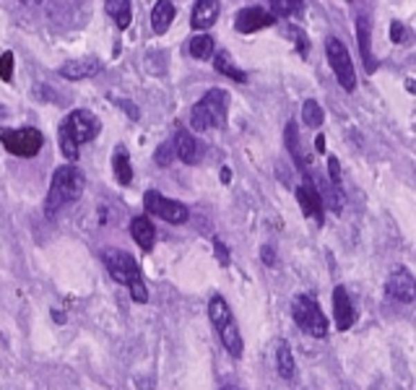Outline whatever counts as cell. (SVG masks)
Here are the masks:
<instances>
[{
	"instance_id": "1",
	"label": "cell",
	"mask_w": 416,
	"mask_h": 390,
	"mask_svg": "<svg viewBox=\"0 0 416 390\" xmlns=\"http://www.w3.org/2000/svg\"><path fill=\"white\" fill-rule=\"evenodd\" d=\"M102 130V122L94 112L89 109H73L68 118L63 120V125L57 130V143H60V151L65 159L75 162L78 159V146L81 143L94 141Z\"/></svg>"
},
{
	"instance_id": "2",
	"label": "cell",
	"mask_w": 416,
	"mask_h": 390,
	"mask_svg": "<svg viewBox=\"0 0 416 390\" xmlns=\"http://www.w3.org/2000/svg\"><path fill=\"white\" fill-rule=\"evenodd\" d=\"M84 172L68 164V167H60L57 172L53 174V183H50V193H47V201H44V214L47 216H55L60 208L75 203L81 193H84Z\"/></svg>"
},
{
	"instance_id": "3",
	"label": "cell",
	"mask_w": 416,
	"mask_h": 390,
	"mask_svg": "<svg viewBox=\"0 0 416 390\" xmlns=\"http://www.w3.org/2000/svg\"><path fill=\"white\" fill-rule=\"evenodd\" d=\"M229 115V94L224 89H208L190 112L192 130H219L226 125Z\"/></svg>"
},
{
	"instance_id": "4",
	"label": "cell",
	"mask_w": 416,
	"mask_h": 390,
	"mask_svg": "<svg viewBox=\"0 0 416 390\" xmlns=\"http://www.w3.org/2000/svg\"><path fill=\"white\" fill-rule=\"evenodd\" d=\"M291 315H294V320L297 325L312 338H325L328 336V320H325V315H323L320 304L315 297H309V294H299L294 297V302H291Z\"/></svg>"
},
{
	"instance_id": "5",
	"label": "cell",
	"mask_w": 416,
	"mask_h": 390,
	"mask_svg": "<svg viewBox=\"0 0 416 390\" xmlns=\"http://www.w3.org/2000/svg\"><path fill=\"white\" fill-rule=\"evenodd\" d=\"M0 143L16 156H37L44 146V136L37 128H0Z\"/></svg>"
},
{
	"instance_id": "6",
	"label": "cell",
	"mask_w": 416,
	"mask_h": 390,
	"mask_svg": "<svg viewBox=\"0 0 416 390\" xmlns=\"http://www.w3.org/2000/svg\"><path fill=\"white\" fill-rule=\"evenodd\" d=\"M102 258H105V266H107L109 276L118 284H123V286H133V284L143 281V279H141L138 263H136V258L128 255L125 250L107 248L102 252Z\"/></svg>"
},
{
	"instance_id": "7",
	"label": "cell",
	"mask_w": 416,
	"mask_h": 390,
	"mask_svg": "<svg viewBox=\"0 0 416 390\" xmlns=\"http://www.w3.org/2000/svg\"><path fill=\"white\" fill-rule=\"evenodd\" d=\"M325 55H328V63H331L333 73L338 78V84H341L346 91H354V89H356V71H354L352 55H349V50L343 47L341 39L328 37V42H325Z\"/></svg>"
},
{
	"instance_id": "8",
	"label": "cell",
	"mask_w": 416,
	"mask_h": 390,
	"mask_svg": "<svg viewBox=\"0 0 416 390\" xmlns=\"http://www.w3.org/2000/svg\"><path fill=\"white\" fill-rule=\"evenodd\" d=\"M143 206H146L149 214L164 219L167 224H185L188 216H190V211H188L185 203L172 201V198H164V195L156 193V190H149V193L143 195Z\"/></svg>"
},
{
	"instance_id": "9",
	"label": "cell",
	"mask_w": 416,
	"mask_h": 390,
	"mask_svg": "<svg viewBox=\"0 0 416 390\" xmlns=\"http://www.w3.org/2000/svg\"><path fill=\"white\" fill-rule=\"evenodd\" d=\"M388 294L398 299V302H414L416 299V281H414V273L408 271L406 266H398L393 268V273L388 276Z\"/></svg>"
},
{
	"instance_id": "10",
	"label": "cell",
	"mask_w": 416,
	"mask_h": 390,
	"mask_svg": "<svg viewBox=\"0 0 416 390\" xmlns=\"http://www.w3.org/2000/svg\"><path fill=\"white\" fill-rule=\"evenodd\" d=\"M297 201H299V208H302V214L307 219H312L318 227L323 224V219H325V208H323V195L320 190L315 187V185L309 183H302L297 187Z\"/></svg>"
},
{
	"instance_id": "11",
	"label": "cell",
	"mask_w": 416,
	"mask_h": 390,
	"mask_svg": "<svg viewBox=\"0 0 416 390\" xmlns=\"http://www.w3.org/2000/svg\"><path fill=\"white\" fill-rule=\"evenodd\" d=\"M276 24V16L271 11H263V8H245V11L237 13L235 19V29L239 34H253V32H260V29H268V26H273Z\"/></svg>"
},
{
	"instance_id": "12",
	"label": "cell",
	"mask_w": 416,
	"mask_h": 390,
	"mask_svg": "<svg viewBox=\"0 0 416 390\" xmlns=\"http://www.w3.org/2000/svg\"><path fill=\"white\" fill-rule=\"evenodd\" d=\"M333 320H336V328L338 331H349L356 320V313H354V304L349 299V292L343 286H336L333 289Z\"/></svg>"
},
{
	"instance_id": "13",
	"label": "cell",
	"mask_w": 416,
	"mask_h": 390,
	"mask_svg": "<svg viewBox=\"0 0 416 390\" xmlns=\"http://www.w3.org/2000/svg\"><path fill=\"white\" fill-rule=\"evenodd\" d=\"M174 154H177L185 164H198L203 159V143L192 136L190 130L180 128L177 136H174Z\"/></svg>"
},
{
	"instance_id": "14",
	"label": "cell",
	"mask_w": 416,
	"mask_h": 390,
	"mask_svg": "<svg viewBox=\"0 0 416 390\" xmlns=\"http://www.w3.org/2000/svg\"><path fill=\"white\" fill-rule=\"evenodd\" d=\"M102 71V63L96 57H84V60H71L60 68V76L68 81H84V78H94Z\"/></svg>"
},
{
	"instance_id": "15",
	"label": "cell",
	"mask_w": 416,
	"mask_h": 390,
	"mask_svg": "<svg viewBox=\"0 0 416 390\" xmlns=\"http://www.w3.org/2000/svg\"><path fill=\"white\" fill-rule=\"evenodd\" d=\"M356 39H359V53H362V63L367 68V73H372L377 63H374L372 55V34H370V21L367 16H359L356 19Z\"/></svg>"
},
{
	"instance_id": "16",
	"label": "cell",
	"mask_w": 416,
	"mask_h": 390,
	"mask_svg": "<svg viewBox=\"0 0 416 390\" xmlns=\"http://www.w3.org/2000/svg\"><path fill=\"white\" fill-rule=\"evenodd\" d=\"M216 19H219V0H198L195 3V8H192V29H208V26H214Z\"/></svg>"
},
{
	"instance_id": "17",
	"label": "cell",
	"mask_w": 416,
	"mask_h": 390,
	"mask_svg": "<svg viewBox=\"0 0 416 390\" xmlns=\"http://www.w3.org/2000/svg\"><path fill=\"white\" fill-rule=\"evenodd\" d=\"M130 234L136 239V245L141 250H146V252L156 245V229H154V224L146 216H136L130 221Z\"/></svg>"
},
{
	"instance_id": "18",
	"label": "cell",
	"mask_w": 416,
	"mask_h": 390,
	"mask_svg": "<svg viewBox=\"0 0 416 390\" xmlns=\"http://www.w3.org/2000/svg\"><path fill=\"white\" fill-rule=\"evenodd\" d=\"M174 3L172 0H156V6H154V11H151V26H154V32L156 34H164L167 29L172 26L174 21Z\"/></svg>"
},
{
	"instance_id": "19",
	"label": "cell",
	"mask_w": 416,
	"mask_h": 390,
	"mask_svg": "<svg viewBox=\"0 0 416 390\" xmlns=\"http://www.w3.org/2000/svg\"><path fill=\"white\" fill-rule=\"evenodd\" d=\"M219 333H221V344L224 349L232 354L235 359L242 357V351H245V344H242V333H239V328H237L235 317L224 325V328H219Z\"/></svg>"
},
{
	"instance_id": "20",
	"label": "cell",
	"mask_w": 416,
	"mask_h": 390,
	"mask_svg": "<svg viewBox=\"0 0 416 390\" xmlns=\"http://www.w3.org/2000/svg\"><path fill=\"white\" fill-rule=\"evenodd\" d=\"M112 169H115V180L120 185L133 183V167H130V156L125 151V146H118L112 154Z\"/></svg>"
},
{
	"instance_id": "21",
	"label": "cell",
	"mask_w": 416,
	"mask_h": 390,
	"mask_svg": "<svg viewBox=\"0 0 416 390\" xmlns=\"http://www.w3.org/2000/svg\"><path fill=\"white\" fill-rule=\"evenodd\" d=\"M208 317H211L216 331L224 328V325L232 320V310H229V304H226V299L221 294H214V297H211V302H208Z\"/></svg>"
},
{
	"instance_id": "22",
	"label": "cell",
	"mask_w": 416,
	"mask_h": 390,
	"mask_svg": "<svg viewBox=\"0 0 416 390\" xmlns=\"http://www.w3.org/2000/svg\"><path fill=\"white\" fill-rule=\"evenodd\" d=\"M214 68L221 73V76L226 78H232V81H237V84H245L247 76H245V71H239L235 63H232V57H229V53H219L214 57Z\"/></svg>"
},
{
	"instance_id": "23",
	"label": "cell",
	"mask_w": 416,
	"mask_h": 390,
	"mask_svg": "<svg viewBox=\"0 0 416 390\" xmlns=\"http://www.w3.org/2000/svg\"><path fill=\"white\" fill-rule=\"evenodd\" d=\"M107 6V13L115 19L120 29H128L130 19H133V11H130V0H105Z\"/></svg>"
},
{
	"instance_id": "24",
	"label": "cell",
	"mask_w": 416,
	"mask_h": 390,
	"mask_svg": "<svg viewBox=\"0 0 416 390\" xmlns=\"http://www.w3.org/2000/svg\"><path fill=\"white\" fill-rule=\"evenodd\" d=\"M276 369L278 375L284 380H291L294 378V357H291V346H289L287 341H278V349H276Z\"/></svg>"
},
{
	"instance_id": "25",
	"label": "cell",
	"mask_w": 416,
	"mask_h": 390,
	"mask_svg": "<svg viewBox=\"0 0 416 390\" xmlns=\"http://www.w3.org/2000/svg\"><path fill=\"white\" fill-rule=\"evenodd\" d=\"M188 50H190L192 57L206 60V57H211V53H214V37H211V34H198V37H192L190 42H188Z\"/></svg>"
},
{
	"instance_id": "26",
	"label": "cell",
	"mask_w": 416,
	"mask_h": 390,
	"mask_svg": "<svg viewBox=\"0 0 416 390\" xmlns=\"http://www.w3.org/2000/svg\"><path fill=\"white\" fill-rule=\"evenodd\" d=\"M305 8V0H271V13L281 19H291Z\"/></svg>"
},
{
	"instance_id": "27",
	"label": "cell",
	"mask_w": 416,
	"mask_h": 390,
	"mask_svg": "<svg viewBox=\"0 0 416 390\" xmlns=\"http://www.w3.org/2000/svg\"><path fill=\"white\" fill-rule=\"evenodd\" d=\"M302 120H305V125L309 128H320L325 115H323V107L315 102V99H307L305 104H302Z\"/></svg>"
},
{
	"instance_id": "28",
	"label": "cell",
	"mask_w": 416,
	"mask_h": 390,
	"mask_svg": "<svg viewBox=\"0 0 416 390\" xmlns=\"http://www.w3.org/2000/svg\"><path fill=\"white\" fill-rule=\"evenodd\" d=\"M284 138H287V146L289 151H291V156L297 159V164L305 169V162H302V154H299V130L294 122H287V130H284Z\"/></svg>"
},
{
	"instance_id": "29",
	"label": "cell",
	"mask_w": 416,
	"mask_h": 390,
	"mask_svg": "<svg viewBox=\"0 0 416 390\" xmlns=\"http://www.w3.org/2000/svg\"><path fill=\"white\" fill-rule=\"evenodd\" d=\"M154 159H156V164H159V167H170V162L174 159V146H170V143H161L159 149H156V154H154Z\"/></svg>"
},
{
	"instance_id": "30",
	"label": "cell",
	"mask_w": 416,
	"mask_h": 390,
	"mask_svg": "<svg viewBox=\"0 0 416 390\" xmlns=\"http://www.w3.org/2000/svg\"><path fill=\"white\" fill-rule=\"evenodd\" d=\"M0 78L3 81H11L13 78V53L0 55Z\"/></svg>"
},
{
	"instance_id": "31",
	"label": "cell",
	"mask_w": 416,
	"mask_h": 390,
	"mask_svg": "<svg viewBox=\"0 0 416 390\" xmlns=\"http://www.w3.org/2000/svg\"><path fill=\"white\" fill-rule=\"evenodd\" d=\"M328 174H331L333 185L341 183V164H338V159H336V156H331V159H328Z\"/></svg>"
},
{
	"instance_id": "32",
	"label": "cell",
	"mask_w": 416,
	"mask_h": 390,
	"mask_svg": "<svg viewBox=\"0 0 416 390\" xmlns=\"http://www.w3.org/2000/svg\"><path fill=\"white\" fill-rule=\"evenodd\" d=\"M390 37H393V42L404 44L406 42V26L401 21H393V26H390Z\"/></svg>"
},
{
	"instance_id": "33",
	"label": "cell",
	"mask_w": 416,
	"mask_h": 390,
	"mask_svg": "<svg viewBox=\"0 0 416 390\" xmlns=\"http://www.w3.org/2000/svg\"><path fill=\"white\" fill-rule=\"evenodd\" d=\"M214 248H216V255H219V260H221V266H229V252H226L224 242H221V239H214Z\"/></svg>"
},
{
	"instance_id": "34",
	"label": "cell",
	"mask_w": 416,
	"mask_h": 390,
	"mask_svg": "<svg viewBox=\"0 0 416 390\" xmlns=\"http://www.w3.org/2000/svg\"><path fill=\"white\" fill-rule=\"evenodd\" d=\"M263 263H266V266H273V263H276V255H273V248H263Z\"/></svg>"
},
{
	"instance_id": "35",
	"label": "cell",
	"mask_w": 416,
	"mask_h": 390,
	"mask_svg": "<svg viewBox=\"0 0 416 390\" xmlns=\"http://www.w3.org/2000/svg\"><path fill=\"white\" fill-rule=\"evenodd\" d=\"M315 151H325V138L323 136H318V141H315Z\"/></svg>"
},
{
	"instance_id": "36",
	"label": "cell",
	"mask_w": 416,
	"mask_h": 390,
	"mask_svg": "<svg viewBox=\"0 0 416 390\" xmlns=\"http://www.w3.org/2000/svg\"><path fill=\"white\" fill-rule=\"evenodd\" d=\"M229 180H232V172H229V167H224L221 169V183H229Z\"/></svg>"
},
{
	"instance_id": "37",
	"label": "cell",
	"mask_w": 416,
	"mask_h": 390,
	"mask_svg": "<svg viewBox=\"0 0 416 390\" xmlns=\"http://www.w3.org/2000/svg\"><path fill=\"white\" fill-rule=\"evenodd\" d=\"M53 317L57 320V323H65V315H60L57 310H53Z\"/></svg>"
},
{
	"instance_id": "38",
	"label": "cell",
	"mask_w": 416,
	"mask_h": 390,
	"mask_svg": "<svg viewBox=\"0 0 416 390\" xmlns=\"http://www.w3.org/2000/svg\"><path fill=\"white\" fill-rule=\"evenodd\" d=\"M224 390H242V388H224Z\"/></svg>"
}]
</instances>
